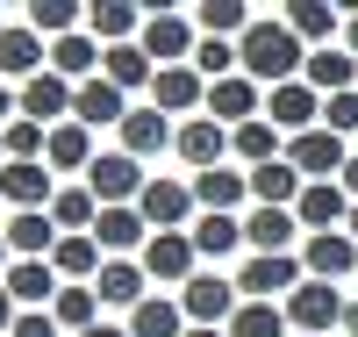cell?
I'll list each match as a JSON object with an SVG mask.
<instances>
[{"mask_svg":"<svg viewBox=\"0 0 358 337\" xmlns=\"http://www.w3.org/2000/svg\"><path fill=\"white\" fill-rule=\"evenodd\" d=\"M236 65H244V79H258V86H287V79L308 72V43L294 36L280 15H258L244 36H236Z\"/></svg>","mask_w":358,"mask_h":337,"instance_id":"1","label":"cell"},{"mask_svg":"<svg viewBox=\"0 0 358 337\" xmlns=\"http://www.w3.org/2000/svg\"><path fill=\"white\" fill-rule=\"evenodd\" d=\"M86 187H94V201H101V208H136V201H143V187H151V172H143L129 151H101V158L86 165Z\"/></svg>","mask_w":358,"mask_h":337,"instance_id":"2","label":"cell"},{"mask_svg":"<svg viewBox=\"0 0 358 337\" xmlns=\"http://www.w3.org/2000/svg\"><path fill=\"white\" fill-rule=\"evenodd\" d=\"M179 309H187L194 330H229V316L244 309V294H236V280H222V273H194V280L179 287Z\"/></svg>","mask_w":358,"mask_h":337,"instance_id":"3","label":"cell"},{"mask_svg":"<svg viewBox=\"0 0 358 337\" xmlns=\"http://www.w3.org/2000/svg\"><path fill=\"white\" fill-rule=\"evenodd\" d=\"M136 266L151 273V287H187L201 273V252H194L187 230H151V244L136 252Z\"/></svg>","mask_w":358,"mask_h":337,"instance_id":"4","label":"cell"},{"mask_svg":"<svg viewBox=\"0 0 358 337\" xmlns=\"http://www.w3.org/2000/svg\"><path fill=\"white\" fill-rule=\"evenodd\" d=\"M280 309H287L294 337H322L330 323H344V309H351V301L337 294V280H301V287H294V294L280 301Z\"/></svg>","mask_w":358,"mask_h":337,"instance_id":"5","label":"cell"},{"mask_svg":"<svg viewBox=\"0 0 358 337\" xmlns=\"http://www.w3.org/2000/svg\"><path fill=\"white\" fill-rule=\"evenodd\" d=\"M301 280H308L301 252H280V259H244V273H236V294H244V301H287Z\"/></svg>","mask_w":358,"mask_h":337,"instance_id":"6","label":"cell"},{"mask_svg":"<svg viewBox=\"0 0 358 337\" xmlns=\"http://www.w3.org/2000/svg\"><path fill=\"white\" fill-rule=\"evenodd\" d=\"M115 137H122L115 151H129L136 165H143V158H165V151L179 144L172 115H165V108H151V101H143V108H129V115H122V130H115Z\"/></svg>","mask_w":358,"mask_h":337,"instance_id":"7","label":"cell"},{"mask_svg":"<svg viewBox=\"0 0 358 337\" xmlns=\"http://www.w3.org/2000/svg\"><path fill=\"white\" fill-rule=\"evenodd\" d=\"M72 101H79V86H72V79L36 72V79L22 86V122H36V130H65V122H72Z\"/></svg>","mask_w":358,"mask_h":337,"instance_id":"8","label":"cell"},{"mask_svg":"<svg viewBox=\"0 0 358 337\" xmlns=\"http://www.w3.org/2000/svg\"><path fill=\"white\" fill-rule=\"evenodd\" d=\"M265 122H273V130H287V137L322 130V94H315L308 79H287V86H273V94H265Z\"/></svg>","mask_w":358,"mask_h":337,"instance_id":"9","label":"cell"},{"mask_svg":"<svg viewBox=\"0 0 358 337\" xmlns=\"http://www.w3.org/2000/svg\"><path fill=\"white\" fill-rule=\"evenodd\" d=\"M287 165L301 172V179H337V172L351 165V151H344V137H330V130H301V137H287Z\"/></svg>","mask_w":358,"mask_h":337,"instance_id":"10","label":"cell"},{"mask_svg":"<svg viewBox=\"0 0 358 337\" xmlns=\"http://www.w3.org/2000/svg\"><path fill=\"white\" fill-rule=\"evenodd\" d=\"M36 72H50L43 36H36L29 22H8V29H0V79H8V86H29Z\"/></svg>","mask_w":358,"mask_h":337,"instance_id":"11","label":"cell"},{"mask_svg":"<svg viewBox=\"0 0 358 337\" xmlns=\"http://www.w3.org/2000/svg\"><path fill=\"white\" fill-rule=\"evenodd\" d=\"M136 43H143V57L165 72V65H194V43H201V36H194V22H187V15H151Z\"/></svg>","mask_w":358,"mask_h":337,"instance_id":"12","label":"cell"},{"mask_svg":"<svg viewBox=\"0 0 358 337\" xmlns=\"http://www.w3.org/2000/svg\"><path fill=\"white\" fill-rule=\"evenodd\" d=\"M136 216L151 223V230H194L201 201H194V187H179V179H151L143 201H136Z\"/></svg>","mask_w":358,"mask_h":337,"instance_id":"13","label":"cell"},{"mask_svg":"<svg viewBox=\"0 0 358 337\" xmlns=\"http://www.w3.org/2000/svg\"><path fill=\"white\" fill-rule=\"evenodd\" d=\"M294 216H301V230H308V237H330V230H344V223H351V194L337 187V179H308L301 201H294Z\"/></svg>","mask_w":358,"mask_h":337,"instance_id":"14","label":"cell"},{"mask_svg":"<svg viewBox=\"0 0 358 337\" xmlns=\"http://www.w3.org/2000/svg\"><path fill=\"white\" fill-rule=\"evenodd\" d=\"M143 22H151V8H136V0H94L86 8V36L101 50H115V43H136Z\"/></svg>","mask_w":358,"mask_h":337,"instance_id":"15","label":"cell"},{"mask_svg":"<svg viewBox=\"0 0 358 337\" xmlns=\"http://www.w3.org/2000/svg\"><path fill=\"white\" fill-rule=\"evenodd\" d=\"M294 237H301V216H294V208H251V216H244L251 259H280V252H294Z\"/></svg>","mask_w":358,"mask_h":337,"instance_id":"16","label":"cell"},{"mask_svg":"<svg viewBox=\"0 0 358 337\" xmlns=\"http://www.w3.org/2000/svg\"><path fill=\"white\" fill-rule=\"evenodd\" d=\"M179 158H187L194 172H215L222 158H229V130H222V122L215 115H194V122H179Z\"/></svg>","mask_w":358,"mask_h":337,"instance_id":"17","label":"cell"},{"mask_svg":"<svg viewBox=\"0 0 358 337\" xmlns=\"http://www.w3.org/2000/svg\"><path fill=\"white\" fill-rule=\"evenodd\" d=\"M187 187H194V201H201V216H236V208H244V194H251V172L215 165V172H194Z\"/></svg>","mask_w":358,"mask_h":337,"instance_id":"18","label":"cell"},{"mask_svg":"<svg viewBox=\"0 0 358 337\" xmlns=\"http://www.w3.org/2000/svg\"><path fill=\"white\" fill-rule=\"evenodd\" d=\"M50 165H22V158H8L0 165V201H15V216H36V208H50Z\"/></svg>","mask_w":358,"mask_h":337,"instance_id":"19","label":"cell"},{"mask_svg":"<svg viewBox=\"0 0 358 337\" xmlns=\"http://www.w3.org/2000/svg\"><path fill=\"white\" fill-rule=\"evenodd\" d=\"M122 115H129V94H122V86H108V79H86L79 101H72V122H79V130H122Z\"/></svg>","mask_w":358,"mask_h":337,"instance_id":"20","label":"cell"},{"mask_svg":"<svg viewBox=\"0 0 358 337\" xmlns=\"http://www.w3.org/2000/svg\"><path fill=\"white\" fill-rule=\"evenodd\" d=\"M258 108H265V101H258V79H244V72L208 86V115H215L222 130H244V122H258Z\"/></svg>","mask_w":358,"mask_h":337,"instance_id":"21","label":"cell"},{"mask_svg":"<svg viewBox=\"0 0 358 337\" xmlns=\"http://www.w3.org/2000/svg\"><path fill=\"white\" fill-rule=\"evenodd\" d=\"M57 287H65V280H57L50 259H15V266H8V294H15V309H50Z\"/></svg>","mask_w":358,"mask_h":337,"instance_id":"22","label":"cell"},{"mask_svg":"<svg viewBox=\"0 0 358 337\" xmlns=\"http://www.w3.org/2000/svg\"><path fill=\"white\" fill-rule=\"evenodd\" d=\"M301 266H308V280H344V273H358V244H351V230L308 237V244H301Z\"/></svg>","mask_w":358,"mask_h":337,"instance_id":"23","label":"cell"},{"mask_svg":"<svg viewBox=\"0 0 358 337\" xmlns=\"http://www.w3.org/2000/svg\"><path fill=\"white\" fill-rule=\"evenodd\" d=\"M94 294H101V309H136V301L151 294V273H143L136 259H108L101 280H94Z\"/></svg>","mask_w":358,"mask_h":337,"instance_id":"24","label":"cell"},{"mask_svg":"<svg viewBox=\"0 0 358 337\" xmlns=\"http://www.w3.org/2000/svg\"><path fill=\"white\" fill-rule=\"evenodd\" d=\"M94 244L108 259H129V252H143L151 244V223L136 216V208H101V223H94Z\"/></svg>","mask_w":358,"mask_h":337,"instance_id":"25","label":"cell"},{"mask_svg":"<svg viewBox=\"0 0 358 337\" xmlns=\"http://www.w3.org/2000/svg\"><path fill=\"white\" fill-rule=\"evenodd\" d=\"M301 79L315 86L322 101L358 94V57H351V50H337V43H330V50H308V72H301Z\"/></svg>","mask_w":358,"mask_h":337,"instance_id":"26","label":"cell"},{"mask_svg":"<svg viewBox=\"0 0 358 337\" xmlns=\"http://www.w3.org/2000/svg\"><path fill=\"white\" fill-rule=\"evenodd\" d=\"M208 101V79L194 72V65H165L158 79H151V108H165V115H187V108H201Z\"/></svg>","mask_w":358,"mask_h":337,"instance_id":"27","label":"cell"},{"mask_svg":"<svg viewBox=\"0 0 358 337\" xmlns=\"http://www.w3.org/2000/svg\"><path fill=\"white\" fill-rule=\"evenodd\" d=\"M187 330H194V323H187V309H179V301H165L158 287L129 309V337H187Z\"/></svg>","mask_w":358,"mask_h":337,"instance_id":"28","label":"cell"},{"mask_svg":"<svg viewBox=\"0 0 358 337\" xmlns=\"http://www.w3.org/2000/svg\"><path fill=\"white\" fill-rule=\"evenodd\" d=\"M280 22H287L294 36H301V43L330 50V36L344 29V8H322V0H294V8H280Z\"/></svg>","mask_w":358,"mask_h":337,"instance_id":"29","label":"cell"},{"mask_svg":"<svg viewBox=\"0 0 358 337\" xmlns=\"http://www.w3.org/2000/svg\"><path fill=\"white\" fill-rule=\"evenodd\" d=\"M50 72H57V79H72V86L101 79V43L86 36V29H79V36H57V43H50Z\"/></svg>","mask_w":358,"mask_h":337,"instance_id":"30","label":"cell"},{"mask_svg":"<svg viewBox=\"0 0 358 337\" xmlns=\"http://www.w3.org/2000/svg\"><path fill=\"white\" fill-rule=\"evenodd\" d=\"M101 79H108V86H122V94H136V86H151V79H158V65L143 57V43H115V50H101Z\"/></svg>","mask_w":358,"mask_h":337,"instance_id":"31","label":"cell"},{"mask_svg":"<svg viewBox=\"0 0 358 337\" xmlns=\"http://www.w3.org/2000/svg\"><path fill=\"white\" fill-rule=\"evenodd\" d=\"M301 187H308V179L294 172L287 158H273V165L251 172V201H258V208H294V201H301Z\"/></svg>","mask_w":358,"mask_h":337,"instance_id":"32","label":"cell"},{"mask_svg":"<svg viewBox=\"0 0 358 337\" xmlns=\"http://www.w3.org/2000/svg\"><path fill=\"white\" fill-rule=\"evenodd\" d=\"M57 237H65V230L50 223V208H36V216H15V223H8V252H15V259H50Z\"/></svg>","mask_w":358,"mask_h":337,"instance_id":"33","label":"cell"},{"mask_svg":"<svg viewBox=\"0 0 358 337\" xmlns=\"http://www.w3.org/2000/svg\"><path fill=\"white\" fill-rule=\"evenodd\" d=\"M101 151H94V130H79V122H65V130H50V151H43V165L50 172H86Z\"/></svg>","mask_w":358,"mask_h":337,"instance_id":"34","label":"cell"},{"mask_svg":"<svg viewBox=\"0 0 358 337\" xmlns=\"http://www.w3.org/2000/svg\"><path fill=\"white\" fill-rule=\"evenodd\" d=\"M50 223L65 230V237H86L101 223V201H94V187H57L50 194Z\"/></svg>","mask_w":358,"mask_h":337,"instance_id":"35","label":"cell"},{"mask_svg":"<svg viewBox=\"0 0 358 337\" xmlns=\"http://www.w3.org/2000/svg\"><path fill=\"white\" fill-rule=\"evenodd\" d=\"M194 252L201 259H229L236 252V244H244V216H194Z\"/></svg>","mask_w":358,"mask_h":337,"instance_id":"36","label":"cell"},{"mask_svg":"<svg viewBox=\"0 0 358 337\" xmlns=\"http://www.w3.org/2000/svg\"><path fill=\"white\" fill-rule=\"evenodd\" d=\"M29 29H36L43 43H57V36H79V22H86V8H72V0H29Z\"/></svg>","mask_w":358,"mask_h":337,"instance_id":"37","label":"cell"},{"mask_svg":"<svg viewBox=\"0 0 358 337\" xmlns=\"http://www.w3.org/2000/svg\"><path fill=\"white\" fill-rule=\"evenodd\" d=\"M229 151H236L251 172H258V165H273V158H287V151H280V130H273L265 115H258V122H244V130H229Z\"/></svg>","mask_w":358,"mask_h":337,"instance_id":"38","label":"cell"},{"mask_svg":"<svg viewBox=\"0 0 358 337\" xmlns=\"http://www.w3.org/2000/svg\"><path fill=\"white\" fill-rule=\"evenodd\" d=\"M229 337H294V323H287L280 301H244L229 316Z\"/></svg>","mask_w":358,"mask_h":337,"instance_id":"39","label":"cell"},{"mask_svg":"<svg viewBox=\"0 0 358 337\" xmlns=\"http://www.w3.org/2000/svg\"><path fill=\"white\" fill-rule=\"evenodd\" d=\"M194 22H201V36H229V43H236L258 15L244 8V0H201V8H194Z\"/></svg>","mask_w":358,"mask_h":337,"instance_id":"40","label":"cell"},{"mask_svg":"<svg viewBox=\"0 0 358 337\" xmlns=\"http://www.w3.org/2000/svg\"><path fill=\"white\" fill-rule=\"evenodd\" d=\"M50 316L65 323V330H94V323H101V294H94V287H57Z\"/></svg>","mask_w":358,"mask_h":337,"instance_id":"41","label":"cell"},{"mask_svg":"<svg viewBox=\"0 0 358 337\" xmlns=\"http://www.w3.org/2000/svg\"><path fill=\"white\" fill-rule=\"evenodd\" d=\"M194 72H201L208 86H215V79H236V72H244V65H236V43H229V36H201V43H194Z\"/></svg>","mask_w":358,"mask_h":337,"instance_id":"42","label":"cell"},{"mask_svg":"<svg viewBox=\"0 0 358 337\" xmlns=\"http://www.w3.org/2000/svg\"><path fill=\"white\" fill-rule=\"evenodd\" d=\"M0 137H8V158H22V165H43V151H50V130H36V122H22V115Z\"/></svg>","mask_w":358,"mask_h":337,"instance_id":"43","label":"cell"},{"mask_svg":"<svg viewBox=\"0 0 358 337\" xmlns=\"http://www.w3.org/2000/svg\"><path fill=\"white\" fill-rule=\"evenodd\" d=\"M322 130H330V137H351V130H358V94L322 101Z\"/></svg>","mask_w":358,"mask_h":337,"instance_id":"44","label":"cell"},{"mask_svg":"<svg viewBox=\"0 0 358 337\" xmlns=\"http://www.w3.org/2000/svg\"><path fill=\"white\" fill-rule=\"evenodd\" d=\"M57 330H65V323H57V316H50V309H22V316H15V330H8V337H57Z\"/></svg>","mask_w":358,"mask_h":337,"instance_id":"45","label":"cell"},{"mask_svg":"<svg viewBox=\"0 0 358 337\" xmlns=\"http://www.w3.org/2000/svg\"><path fill=\"white\" fill-rule=\"evenodd\" d=\"M15 115H22V86H8V79H0V130H8Z\"/></svg>","mask_w":358,"mask_h":337,"instance_id":"46","label":"cell"},{"mask_svg":"<svg viewBox=\"0 0 358 337\" xmlns=\"http://www.w3.org/2000/svg\"><path fill=\"white\" fill-rule=\"evenodd\" d=\"M15 316H22V309H15V294H8V280H0V337L15 330Z\"/></svg>","mask_w":358,"mask_h":337,"instance_id":"47","label":"cell"},{"mask_svg":"<svg viewBox=\"0 0 358 337\" xmlns=\"http://www.w3.org/2000/svg\"><path fill=\"white\" fill-rule=\"evenodd\" d=\"M337 187H344V194H351V201H358V151H351V165H344V172H337Z\"/></svg>","mask_w":358,"mask_h":337,"instance_id":"48","label":"cell"},{"mask_svg":"<svg viewBox=\"0 0 358 337\" xmlns=\"http://www.w3.org/2000/svg\"><path fill=\"white\" fill-rule=\"evenodd\" d=\"M79 337H129V323H94V330H79Z\"/></svg>","mask_w":358,"mask_h":337,"instance_id":"49","label":"cell"},{"mask_svg":"<svg viewBox=\"0 0 358 337\" xmlns=\"http://www.w3.org/2000/svg\"><path fill=\"white\" fill-rule=\"evenodd\" d=\"M344 43H351V57H358V8H344Z\"/></svg>","mask_w":358,"mask_h":337,"instance_id":"50","label":"cell"},{"mask_svg":"<svg viewBox=\"0 0 358 337\" xmlns=\"http://www.w3.org/2000/svg\"><path fill=\"white\" fill-rule=\"evenodd\" d=\"M344 330H351V337H358V301H351V309H344Z\"/></svg>","mask_w":358,"mask_h":337,"instance_id":"51","label":"cell"},{"mask_svg":"<svg viewBox=\"0 0 358 337\" xmlns=\"http://www.w3.org/2000/svg\"><path fill=\"white\" fill-rule=\"evenodd\" d=\"M8 259H15V252H8V230H0V273H8Z\"/></svg>","mask_w":358,"mask_h":337,"instance_id":"52","label":"cell"},{"mask_svg":"<svg viewBox=\"0 0 358 337\" xmlns=\"http://www.w3.org/2000/svg\"><path fill=\"white\" fill-rule=\"evenodd\" d=\"M344 230H351V244H358V201H351V223H344Z\"/></svg>","mask_w":358,"mask_h":337,"instance_id":"53","label":"cell"},{"mask_svg":"<svg viewBox=\"0 0 358 337\" xmlns=\"http://www.w3.org/2000/svg\"><path fill=\"white\" fill-rule=\"evenodd\" d=\"M187 337H229V330H187Z\"/></svg>","mask_w":358,"mask_h":337,"instance_id":"54","label":"cell"},{"mask_svg":"<svg viewBox=\"0 0 358 337\" xmlns=\"http://www.w3.org/2000/svg\"><path fill=\"white\" fill-rule=\"evenodd\" d=\"M0 165H8V137H0Z\"/></svg>","mask_w":358,"mask_h":337,"instance_id":"55","label":"cell"},{"mask_svg":"<svg viewBox=\"0 0 358 337\" xmlns=\"http://www.w3.org/2000/svg\"><path fill=\"white\" fill-rule=\"evenodd\" d=\"M0 29H8V8H0Z\"/></svg>","mask_w":358,"mask_h":337,"instance_id":"56","label":"cell"}]
</instances>
